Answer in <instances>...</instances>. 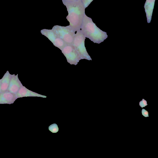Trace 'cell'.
Here are the masks:
<instances>
[{
  "instance_id": "6da1fadb",
  "label": "cell",
  "mask_w": 158,
  "mask_h": 158,
  "mask_svg": "<svg viewBox=\"0 0 158 158\" xmlns=\"http://www.w3.org/2000/svg\"><path fill=\"white\" fill-rule=\"evenodd\" d=\"M68 12L66 18L69 23V26L75 32L81 29L85 13V8L81 0L67 1L62 0Z\"/></svg>"
},
{
  "instance_id": "7a4b0ae2",
  "label": "cell",
  "mask_w": 158,
  "mask_h": 158,
  "mask_svg": "<svg viewBox=\"0 0 158 158\" xmlns=\"http://www.w3.org/2000/svg\"><path fill=\"white\" fill-rule=\"evenodd\" d=\"M85 37L94 43L99 44L108 37L106 32L98 27L92 19L84 15L80 29Z\"/></svg>"
},
{
  "instance_id": "3957f363",
  "label": "cell",
  "mask_w": 158,
  "mask_h": 158,
  "mask_svg": "<svg viewBox=\"0 0 158 158\" xmlns=\"http://www.w3.org/2000/svg\"><path fill=\"white\" fill-rule=\"evenodd\" d=\"M76 32L72 44L78 53L81 59H85L88 60H92L85 46V41L86 37L81 30Z\"/></svg>"
},
{
  "instance_id": "277c9868",
  "label": "cell",
  "mask_w": 158,
  "mask_h": 158,
  "mask_svg": "<svg viewBox=\"0 0 158 158\" xmlns=\"http://www.w3.org/2000/svg\"><path fill=\"white\" fill-rule=\"evenodd\" d=\"M52 29L66 44H72L75 34L69 26H62L56 25L54 26Z\"/></svg>"
},
{
  "instance_id": "5b68a950",
  "label": "cell",
  "mask_w": 158,
  "mask_h": 158,
  "mask_svg": "<svg viewBox=\"0 0 158 158\" xmlns=\"http://www.w3.org/2000/svg\"><path fill=\"white\" fill-rule=\"evenodd\" d=\"M67 62L71 64L77 65L81 59L78 53L72 44H66L61 50Z\"/></svg>"
},
{
  "instance_id": "8992f818",
  "label": "cell",
  "mask_w": 158,
  "mask_h": 158,
  "mask_svg": "<svg viewBox=\"0 0 158 158\" xmlns=\"http://www.w3.org/2000/svg\"><path fill=\"white\" fill-rule=\"evenodd\" d=\"M41 34L46 37L56 47L61 50L66 44L51 30L44 29L40 31Z\"/></svg>"
},
{
  "instance_id": "52a82bcc",
  "label": "cell",
  "mask_w": 158,
  "mask_h": 158,
  "mask_svg": "<svg viewBox=\"0 0 158 158\" xmlns=\"http://www.w3.org/2000/svg\"><path fill=\"white\" fill-rule=\"evenodd\" d=\"M22 85L19 79L18 74L11 75L7 91L16 95Z\"/></svg>"
},
{
  "instance_id": "ba28073f",
  "label": "cell",
  "mask_w": 158,
  "mask_h": 158,
  "mask_svg": "<svg viewBox=\"0 0 158 158\" xmlns=\"http://www.w3.org/2000/svg\"><path fill=\"white\" fill-rule=\"evenodd\" d=\"M17 99L16 95L8 91L0 93V104H11Z\"/></svg>"
},
{
  "instance_id": "9c48e42d",
  "label": "cell",
  "mask_w": 158,
  "mask_h": 158,
  "mask_svg": "<svg viewBox=\"0 0 158 158\" xmlns=\"http://www.w3.org/2000/svg\"><path fill=\"white\" fill-rule=\"evenodd\" d=\"M155 0H146L144 5L147 22L150 23Z\"/></svg>"
},
{
  "instance_id": "30bf717a",
  "label": "cell",
  "mask_w": 158,
  "mask_h": 158,
  "mask_svg": "<svg viewBox=\"0 0 158 158\" xmlns=\"http://www.w3.org/2000/svg\"><path fill=\"white\" fill-rule=\"evenodd\" d=\"M11 75L7 71L4 74V76L1 79V92H5L7 90Z\"/></svg>"
},
{
  "instance_id": "8fae6325",
  "label": "cell",
  "mask_w": 158,
  "mask_h": 158,
  "mask_svg": "<svg viewBox=\"0 0 158 158\" xmlns=\"http://www.w3.org/2000/svg\"><path fill=\"white\" fill-rule=\"evenodd\" d=\"M37 94L27 89L23 85L16 94L17 98L23 97L37 96Z\"/></svg>"
},
{
  "instance_id": "7c38bea8",
  "label": "cell",
  "mask_w": 158,
  "mask_h": 158,
  "mask_svg": "<svg viewBox=\"0 0 158 158\" xmlns=\"http://www.w3.org/2000/svg\"><path fill=\"white\" fill-rule=\"evenodd\" d=\"M83 3V4L85 7L86 8L87 7L90 3L94 0H81Z\"/></svg>"
},
{
  "instance_id": "4fadbf2b",
  "label": "cell",
  "mask_w": 158,
  "mask_h": 158,
  "mask_svg": "<svg viewBox=\"0 0 158 158\" xmlns=\"http://www.w3.org/2000/svg\"><path fill=\"white\" fill-rule=\"evenodd\" d=\"M139 105L142 108L147 106V104L146 101L144 99H143L142 100L139 102Z\"/></svg>"
},
{
  "instance_id": "5bb4252c",
  "label": "cell",
  "mask_w": 158,
  "mask_h": 158,
  "mask_svg": "<svg viewBox=\"0 0 158 158\" xmlns=\"http://www.w3.org/2000/svg\"><path fill=\"white\" fill-rule=\"evenodd\" d=\"M142 114L145 117H148V113L145 109H143L142 110Z\"/></svg>"
},
{
  "instance_id": "9a60e30c",
  "label": "cell",
  "mask_w": 158,
  "mask_h": 158,
  "mask_svg": "<svg viewBox=\"0 0 158 158\" xmlns=\"http://www.w3.org/2000/svg\"><path fill=\"white\" fill-rule=\"evenodd\" d=\"M64 0L65 1H74L75 0Z\"/></svg>"
},
{
  "instance_id": "2e32d148",
  "label": "cell",
  "mask_w": 158,
  "mask_h": 158,
  "mask_svg": "<svg viewBox=\"0 0 158 158\" xmlns=\"http://www.w3.org/2000/svg\"><path fill=\"white\" fill-rule=\"evenodd\" d=\"M1 92V82H0V93Z\"/></svg>"
},
{
  "instance_id": "e0dca14e",
  "label": "cell",
  "mask_w": 158,
  "mask_h": 158,
  "mask_svg": "<svg viewBox=\"0 0 158 158\" xmlns=\"http://www.w3.org/2000/svg\"><path fill=\"white\" fill-rule=\"evenodd\" d=\"M1 79H0V82H1Z\"/></svg>"
}]
</instances>
